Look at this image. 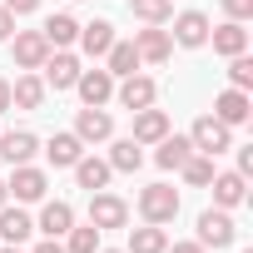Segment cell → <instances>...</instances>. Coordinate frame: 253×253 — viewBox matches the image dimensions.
Here are the masks:
<instances>
[{"label": "cell", "instance_id": "6da1fadb", "mask_svg": "<svg viewBox=\"0 0 253 253\" xmlns=\"http://www.w3.org/2000/svg\"><path fill=\"white\" fill-rule=\"evenodd\" d=\"M139 213H144V223H174V218H179V189L149 184V189L139 194Z\"/></svg>", "mask_w": 253, "mask_h": 253}, {"label": "cell", "instance_id": "7a4b0ae2", "mask_svg": "<svg viewBox=\"0 0 253 253\" xmlns=\"http://www.w3.org/2000/svg\"><path fill=\"white\" fill-rule=\"evenodd\" d=\"M189 144H194L199 154H223V149H233V129H228L223 119L204 114V119H194V134H189Z\"/></svg>", "mask_w": 253, "mask_h": 253}, {"label": "cell", "instance_id": "3957f363", "mask_svg": "<svg viewBox=\"0 0 253 253\" xmlns=\"http://www.w3.org/2000/svg\"><path fill=\"white\" fill-rule=\"evenodd\" d=\"M233 238H238V228H233L228 209H204L199 213V243L204 248H228Z\"/></svg>", "mask_w": 253, "mask_h": 253}, {"label": "cell", "instance_id": "277c9868", "mask_svg": "<svg viewBox=\"0 0 253 253\" xmlns=\"http://www.w3.org/2000/svg\"><path fill=\"white\" fill-rule=\"evenodd\" d=\"M89 223H94L99 233H104V228H124V223H129V204L94 189V199H89Z\"/></svg>", "mask_w": 253, "mask_h": 253}, {"label": "cell", "instance_id": "5b68a950", "mask_svg": "<svg viewBox=\"0 0 253 253\" xmlns=\"http://www.w3.org/2000/svg\"><path fill=\"white\" fill-rule=\"evenodd\" d=\"M75 89H80V99H84V104L104 109V104L114 99V75H109V70H80Z\"/></svg>", "mask_w": 253, "mask_h": 253}, {"label": "cell", "instance_id": "8992f818", "mask_svg": "<svg viewBox=\"0 0 253 253\" xmlns=\"http://www.w3.org/2000/svg\"><path fill=\"white\" fill-rule=\"evenodd\" d=\"M45 189H50L45 169H30V164H15V179L5 184V194H15V204H35V199H45Z\"/></svg>", "mask_w": 253, "mask_h": 253}, {"label": "cell", "instance_id": "52a82bcc", "mask_svg": "<svg viewBox=\"0 0 253 253\" xmlns=\"http://www.w3.org/2000/svg\"><path fill=\"white\" fill-rule=\"evenodd\" d=\"M75 134H80V144H104V139L114 134V119H109L104 109L84 104V109H80V119H75Z\"/></svg>", "mask_w": 253, "mask_h": 253}, {"label": "cell", "instance_id": "ba28073f", "mask_svg": "<svg viewBox=\"0 0 253 253\" xmlns=\"http://www.w3.org/2000/svg\"><path fill=\"white\" fill-rule=\"evenodd\" d=\"M45 84H55V89H75V80H80V60L70 55V50H55V55H45Z\"/></svg>", "mask_w": 253, "mask_h": 253}, {"label": "cell", "instance_id": "9c48e42d", "mask_svg": "<svg viewBox=\"0 0 253 253\" xmlns=\"http://www.w3.org/2000/svg\"><path fill=\"white\" fill-rule=\"evenodd\" d=\"M114 94H119V104H124V109H149V104H154V94H159V84H154L149 75H124V84H119Z\"/></svg>", "mask_w": 253, "mask_h": 253}, {"label": "cell", "instance_id": "30bf717a", "mask_svg": "<svg viewBox=\"0 0 253 253\" xmlns=\"http://www.w3.org/2000/svg\"><path fill=\"white\" fill-rule=\"evenodd\" d=\"M164 134H169V114L164 109H154V104L149 109H134V134H129L134 144H159Z\"/></svg>", "mask_w": 253, "mask_h": 253}, {"label": "cell", "instance_id": "8fae6325", "mask_svg": "<svg viewBox=\"0 0 253 253\" xmlns=\"http://www.w3.org/2000/svg\"><path fill=\"white\" fill-rule=\"evenodd\" d=\"M174 40L189 45V50L209 45V15H204V10H184V15H174Z\"/></svg>", "mask_w": 253, "mask_h": 253}, {"label": "cell", "instance_id": "7c38bea8", "mask_svg": "<svg viewBox=\"0 0 253 253\" xmlns=\"http://www.w3.org/2000/svg\"><path fill=\"white\" fill-rule=\"evenodd\" d=\"M45 55H50V40H45L40 30H20V35H15V65H20V70H40Z\"/></svg>", "mask_w": 253, "mask_h": 253}, {"label": "cell", "instance_id": "4fadbf2b", "mask_svg": "<svg viewBox=\"0 0 253 253\" xmlns=\"http://www.w3.org/2000/svg\"><path fill=\"white\" fill-rule=\"evenodd\" d=\"M35 149H40V139L30 129H5V134H0V159H5V164H30Z\"/></svg>", "mask_w": 253, "mask_h": 253}, {"label": "cell", "instance_id": "5bb4252c", "mask_svg": "<svg viewBox=\"0 0 253 253\" xmlns=\"http://www.w3.org/2000/svg\"><path fill=\"white\" fill-rule=\"evenodd\" d=\"M134 50H139V60L164 65V60H169V50H174V40H169V30L149 25V30H139V35H134Z\"/></svg>", "mask_w": 253, "mask_h": 253}, {"label": "cell", "instance_id": "9a60e30c", "mask_svg": "<svg viewBox=\"0 0 253 253\" xmlns=\"http://www.w3.org/2000/svg\"><path fill=\"white\" fill-rule=\"evenodd\" d=\"M213 119H223L228 129L243 124V119H248V89H233V84H228V89L213 99Z\"/></svg>", "mask_w": 253, "mask_h": 253}, {"label": "cell", "instance_id": "2e32d148", "mask_svg": "<svg viewBox=\"0 0 253 253\" xmlns=\"http://www.w3.org/2000/svg\"><path fill=\"white\" fill-rule=\"evenodd\" d=\"M209 40H213V50H218V55H228V60L248 50V30H243V20H223L218 30H209Z\"/></svg>", "mask_w": 253, "mask_h": 253}, {"label": "cell", "instance_id": "e0dca14e", "mask_svg": "<svg viewBox=\"0 0 253 253\" xmlns=\"http://www.w3.org/2000/svg\"><path fill=\"white\" fill-rule=\"evenodd\" d=\"M30 233H35V223H30V213H25V209L0 204V238H5V243H25Z\"/></svg>", "mask_w": 253, "mask_h": 253}, {"label": "cell", "instance_id": "ac0fdd59", "mask_svg": "<svg viewBox=\"0 0 253 253\" xmlns=\"http://www.w3.org/2000/svg\"><path fill=\"white\" fill-rule=\"evenodd\" d=\"M70 223H75V209H70L65 199H55V204L40 209V223H35V228H40L45 238H60V233H70Z\"/></svg>", "mask_w": 253, "mask_h": 253}, {"label": "cell", "instance_id": "d6986e66", "mask_svg": "<svg viewBox=\"0 0 253 253\" xmlns=\"http://www.w3.org/2000/svg\"><path fill=\"white\" fill-rule=\"evenodd\" d=\"M164 248H169L164 223H144V228H129V248L124 253H164Z\"/></svg>", "mask_w": 253, "mask_h": 253}, {"label": "cell", "instance_id": "ffe728a7", "mask_svg": "<svg viewBox=\"0 0 253 253\" xmlns=\"http://www.w3.org/2000/svg\"><path fill=\"white\" fill-rule=\"evenodd\" d=\"M75 40L84 45V55H109V45H114V25H109V20H89V25H80Z\"/></svg>", "mask_w": 253, "mask_h": 253}, {"label": "cell", "instance_id": "44dd1931", "mask_svg": "<svg viewBox=\"0 0 253 253\" xmlns=\"http://www.w3.org/2000/svg\"><path fill=\"white\" fill-rule=\"evenodd\" d=\"M15 104H20V109H40V104H45V80H40V75H20V80L10 84V109H15Z\"/></svg>", "mask_w": 253, "mask_h": 253}, {"label": "cell", "instance_id": "7402d4cb", "mask_svg": "<svg viewBox=\"0 0 253 253\" xmlns=\"http://www.w3.org/2000/svg\"><path fill=\"white\" fill-rule=\"evenodd\" d=\"M84 154V144H80V134H55L50 144H45V159L55 164V169H75V159Z\"/></svg>", "mask_w": 253, "mask_h": 253}, {"label": "cell", "instance_id": "603a6c76", "mask_svg": "<svg viewBox=\"0 0 253 253\" xmlns=\"http://www.w3.org/2000/svg\"><path fill=\"white\" fill-rule=\"evenodd\" d=\"M109 174H114V169H109V159H84V154L75 159V184H80V189H89V194H94V189H104V184H109Z\"/></svg>", "mask_w": 253, "mask_h": 253}, {"label": "cell", "instance_id": "cb8c5ba5", "mask_svg": "<svg viewBox=\"0 0 253 253\" xmlns=\"http://www.w3.org/2000/svg\"><path fill=\"white\" fill-rule=\"evenodd\" d=\"M209 184H213V204H218V209H233V204H243V194H248V184H243L238 169H233V174H213Z\"/></svg>", "mask_w": 253, "mask_h": 253}, {"label": "cell", "instance_id": "d4e9b609", "mask_svg": "<svg viewBox=\"0 0 253 253\" xmlns=\"http://www.w3.org/2000/svg\"><path fill=\"white\" fill-rule=\"evenodd\" d=\"M40 35L50 40V50H65V45H75V35H80V20L60 10V15H50V20H45V30H40Z\"/></svg>", "mask_w": 253, "mask_h": 253}, {"label": "cell", "instance_id": "484cf974", "mask_svg": "<svg viewBox=\"0 0 253 253\" xmlns=\"http://www.w3.org/2000/svg\"><path fill=\"white\" fill-rule=\"evenodd\" d=\"M189 154H194L189 134H164V139H159V154H154V164H159V169H179Z\"/></svg>", "mask_w": 253, "mask_h": 253}, {"label": "cell", "instance_id": "4316f807", "mask_svg": "<svg viewBox=\"0 0 253 253\" xmlns=\"http://www.w3.org/2000/svg\"><path fill=\"white\" fill-rule=\"evenodd\" d=\"M144 164V144H134V139H114V149H109V169L114 174H134Z\"/></svg>", "mask_w": 253, "mask_h": 253}, {"label": "cell", "instance_id": "83f0119b", "mask_svg": "<svg viewBox=\"0 0 253 253\" xmlns=\"http://www.w3.org/2000/svg\"><path fill=\"white\" fill-rule=\"evenodd\" d=\"M104 60H109V65H104V70H109V75H134V70H139V65H144V60H139V50H134V40H124V45H119V40H114V45H109V55H104Z\"/></svg>", "mask_w": 253, "mask_h": 253}, {"label": "cell", "instance_id": "f1b7e54d", "mask_svg": "<svg viewBox=\"0 0 253 253\" xmlns=\"http://www.w3.org/2000/svg\"><path fill=\"white\" fill-rule=\"evenodd\" d=\"M129 10H134V20H144V25H164V20L174 15V0H129Z\"/></svg>", "mask_w": 253, "mask_h": 253}, {"label": "cell", "instance_id": "f546056e", "mask_svg": "<svg viewBox=\"0 0 253 253\" xmlns=\"http://www.w3.org/2000/svg\"><path fill=\"white\" fill-rule=\"evenodd\" d=\"M179 174H184L189 184H199V189H204V184H209L218 169H213V154H189V159L179 164Z\"/></svg>", "mask_w": 253, "mask_h": 253}, {"label": "cell", "instance_id": "4dcf8cb0", "mask_svg": "<svg viewBox=\"0 0 253 253\" xmlns=\"http://www.w3.org/2000/svg\"><path fill=\"white\" fill-rule=\"evenodd\" d=\"M94 248H99V228H94V223H84V228L70 223V243H65V253H94Z\"/></svg>", "mask_w": 253, "mask_h": 253}, {"label": "cell", "instance_id": "1f68e13d", "mask_svg": "<svg viewBox=\"0 0 253 253\" xmlns=\"http://www.w3.org/2000/svg\"><path fill=\"white\" fill-rule=\"evenodd\" d=\"M228 84H233V89H248V84H253V60H248V55H233V65H228Z\"/></svg>", "mask_w": 253, "mask_h": 253}, {"label": "cell", "instance_id": "d6a6232c", "mask_svg": "<svg viewBox=\"0 0 253 253\" xmlns=\"http://www.w3.org/2000/svg\"><path fill=\"white\" fill-rule=\"evenodd\" d=\"M223 10H228V20H248L253 15V0H223Z\"/></svg>", "mask_w": 253, "mask_h": 253}, {"label": "cell", "instance_id": "836d02e7", "mask_svg": "<svg viewBox=\"0 0 253 253\" xmlns=\"http://www.w3.org/2000/svg\"><path fill=\"white\" fill-rule=\"evenodd\" d=\"M0 5H5V10H10V15H30V10H35V5H40V0H0Z\"/></svg>", "mask_w": 253, "mask_h": 253}, {"label": "cell", "instance_id": "e575fe53", "mask_svg": "<svg viewBox=\"0 0 253 253\" xmlns=\"http://www.w3.org/2000/svg\"><path fill=\"white\" fill-rule=\"evenodd\" d=\"M238 174H243V179L253 174V144H243V149H238Z\"/></svg>", "mask_w": 253, "mask_h": 253}, {"label": "cell", "instance_id": "d590c367", "mask_svg": "<svg viewBox=\"0 0 253 253\" xmlns=\"http://www.w3.org/2000/svg\"><path fill=\"white\" fill-rule=\"evenodd\" d=\"M10 30H15V15H10L5 5H0V40H10Z\"/></svg>", "mask_w": 253, "mask_h": 253}, {"label": "cell", "instance_id": "8d00e7d4", "mask_svg": "<svg viewBox=\"0 0 253 253\" xmlns=\"http://www.w3.org/2000/svg\"><path fill=\"white\" fill-rule=\"evenodd\" d=\"M164 253H209V248H204V243H169Z\"/></svg>", "mask_w": 253, "mask_h": 253}, {"label": "cell", "instance_id": "74e56055", "mask_svg": "<svg viewBox=\"0 0 253 253\" xmlns=\"http://www.w3.org/2000/svg\"><path fill=\"white\" fill-rule=\"evenodd\" d=\"M10 109V80H0V114Z\"/></svg>", "mask_w": 253, "mask_h": 253}, {"label": "cell", "instance_id": "f35d334b", "mask_svg": "<svg viewBox=\"0 0 253 253\" xmlns=\"http://www.w3.org/2000/svg\"><path fill=\"white\" fill-rule=\"evenodd\" d=\"M35 253H65V248H60V243H55V238H45V243H40V248H35Z\"/></svg>", "mask_w": 253, "mask_h": 253}, {"label": "cell", "instance_id": "ab89813d", "mask_svg": "<svg viewBox=\"0 0 253 253\" xmlns=\"http://www.w3.org/2000/svg\"><path fill=\"white\" fill-rule=\"evenodd\" d=\"M0 253H20V243H5V248H0Z\"/></svg>", "mask_w": 253, "mask_h": 253}, {"label": "cell", "instance_id": "60d3db41", "mask_svg": "<svg viewBox=\"0 0 253 253\" xmlns=\"http://www.w3.org/2000/svg\"><path fill=\"white\" fill-rule=\"evenodd\" d=\"M94 253H124V248H94Z\"/></svg>", "mask_w": 253, "mask_h": 253}, {"label": "cell", "instance_id": "b9f144b4", "mask_svg": "<svg viewBox=\"0 0 253 253\" xmlns=\"http://www.w3.org/2000/svg\"><path fill=\"white\" fill-rule=\"evenodd\" d=\"M0 204H5V179H0Z\"/></svg>", "mask_w": 253, "mask_h": 253}, {"label": "cell", "instance_id": "7bdbcfd3", "mask_svg": "<svg viewBox=\"0 0 253 253\" xmlns=\"http://www.w3.org/2000/svg\"><path fill=\"white\" fill-rule=\"evenodd\" d=\"M243 253H253V248H243Z\"/></svg>", "mask_w": 253, "mask_h": 253}]
</instances>
